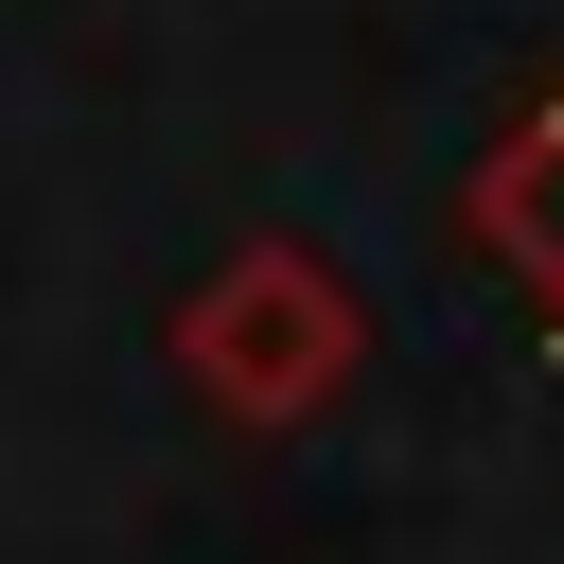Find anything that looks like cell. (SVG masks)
Here are the masks:
<instances>
[{"mask_svg":"<svg viewBox=\"0 0 564 564\" xmlns=\"http://www.w3.org/2000/svg\"><path fill=\"white\" fill-rule=\"evenodd\" d=\"M458 212H476V247L511 264V300H546V335H564V88L476 159V194H458Z\"/></svg>","mask_w":564,"mask_h":564,"instance_id":"cell-2","label":"cell"},{"mask_svg":"<svg viewBox=\"0 0 564 564\" xmlns=\"http://www.w3.org/2000/svg\"><path fill=\"white\" fill-rule=\"evenodd\" d=\"M159 370L212 405V423H247V441H300L352 370H370V300L300 247V229H247V247H212L194 282H176V317H159Z\"/></svg>","mask_w":564,"mask_h":564,"instance_id":"cell-1","label":"cell"}]
</instances>
